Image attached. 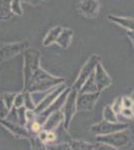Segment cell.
<instances>
[{"instance_id":"7402d4cb","label":"cell","mask_w":134,"mask_h":150,"mask_svg":"<svg viewBox=\"0 0 134 150\" xmlns=\"http://www.w3.org/2000/svg\"><path fill=\"white\" fill-rule=\"evenodd\" d=\"M46 146L47 150H72L69 143H50Z\"/></svg>"},{"instance_id":"ffe728a7","label":"cell","mask_w":134,"mask_h":150,"mask_svg":"<svg viewBox=\"0 0 134 150\" xmlns=\"http://www.w3.org/2000/svg\"><path fill=\"white\" fill-rule=\"evenodd\" d=\"M29 140L31 141V149L32 150H47L46 144L41 141L36 135H33Z\"/></svg>"},{"instance_id":"6da1fadb","label":"cell","mask_w":134,"mask_h":150,"mask_svg":"<svg viewBox=\"0 0 134 150\" xmlns=\"http://www.w3.org/2000/svg\"><path fill=\"white\" fill-rule=\"evenodd\" d=\"M24 91H44L61 84L64 79L46 73L39 66V53L29 49L25 52Z\"/></svg>"},{"instance_id":"ba28073f","label":"cell","mask_w":134,"mask_h":150,"mask_svg":"<svg viewBox=\"0 0 134 150\" xmlns=\"http://www.w3.org/2000/svg\"><path fill=\"white\" fill-rule=\"evenodd\" d=\"M65 89H66L65 84L61 83L60 85H57L56 86V88L52 91V92H50L39 104H38L37 106H36L34 111H35L36 113H40V112H42L43 110H45L48 106H50L51 104L54 102V101L56 100V98H57L58 96H59L60 94L65 90Z\"/></svg>"},{"instance_id":"8992f818","label":"cell","mask_w":134,"mask_h":150,"mask_svg":"<svg viewBox=\"0 0 134 150\" xmlns=\"http://www.w3.org/2000/svg\"><path fill=\"white\" fill-rule=\"evenodd\" d=\"M100 92L95 93H78L76 97V109L77 111H91L94 108L97 100L99 99Z\"/></svg>"},{"instance_id":"484cf974","label":"cell","mask_w":134,"mask_h":150,"mask_svg":"<svg viewBox=\"0 0 134 150\" xmlns=\"http://www.w3.org/2000/svg\"><path fill=\"white\" fill-rule=\"evenodd\" d=\"M111 108L113 109V111L116 113V114H119V113L121 112V110H122V108H123L122 102H121V97H118L114 100L113 104L111 105Z\"/></svg>"},{"instance_id":"7c38bea8","label":"cell","mask_w":134,"mask_h":150,"mask_svg":"<svg viewBox=\"0 0 134 150\" xmlns=\"http://www.w3.org/2000/svg\"><path fill=\"white\" fill-rule=\"evenodd\" d=\"M26 44H9L4 45L0 48V61L7 59V58L13 57L14 55L24 49Z\"/></svg>"},{"instance_id":"4316f807","label":"cell","mask_w":134,"mask_h":150,"mask_svg":"<svg viewBox=\"0 0 134 150\" xmlns=\"http://www.w3.org/2000/svg\"><path fill=\"white\" fill-rule=\"evenodd\" d=\"M120 114L123 116L124 118L128 120H132L134 119V111L132 108H122Z\"/></svg>"},{"instance_id":"9c48e42d","label":"cell","mask_w":134,"mask_h":150,"mask_svg":"<svg viewBox=\"0 0 134 150\" xmlns=\"http://www.w3.org/2000/svg\"><path fill=\"white\" fill-rule=\"evenodd\" d=\"M94 80L99 92H101L103 89L107 88L111 84V78L109 77V75L107 74L105 69L102 67V65L100 63L97 64L96 68H95Z\"/></svg>"},{"instance_id":"52a82bcc","label":"cell","mask_w":134,"mask_h":150,"mask_svg":"<svg viewBox=\"0 0 134 150\" xmlns=\"http://www.w3.org/2000/svg\"><path fill=\"white\" fill-rule=\"evenodd\" d=\"M0 124L5 127L8 131H10L17 138L30 139L33 136L30 133V131L26 128V126H22V125L17 124V123L10 122L6 119H0Z\"/></svg>"},{"instance_id":"f1b7e54d","label":"cell","mask_w":134,"mask_h":150,"mask_svg":"<svg viewBox=\"0 0 134 150\" xmlns=\"http://www.w3.org/2000/svg\"><path fill=\"white\" fill-rule=\"evenodd\" d=\"M94 150H120L118 148L111 146V145L105 144V143H101V142H97L95 144V149Z\"/></svg>"},{"instance_id":"cb8c5ba5","label":"cell","mask_w":134,"mask_h":150,"mask_svg":"<svg viewBox=\"0 0 134 150\" xmlns=\"http://www.w3.org/2000/svg\"><path fill=\"white\" fill-rule=\"evenodd\" d=\"M9 112H10V110L7 108L5 103L3 102V100L0 97V119H5Z\"/></svg>"},{"instance_id":"1f68e13d","label":"cell","mask_w":134,"mask_h":150,"mask_svg":"<svg viewBox=\"0 0 134 150\" xmlns=\"http://www.w3.org/2000/svg\"><path fill=\"white\" fill-rule=\"evenodd\" d=\"M21 1L24 2H28V3H32V4H37L40 0H21Z\"/></svg>"},{"instance_id":"603a6c76","label":"cell","mask_w":134,"mask_h":150,"mask_svg":"<svg viewBox=\"0 0 134 150\" xmlns=\"http://www.w3.org/2000/svg\"><path fill=\"white\" fill-rule=\"evenodd\" d=\"M23 93H24V107H25L26 109L34 110L36 106L34 105L32 99H31L30 92H28V91H23Z\"/></svg>"},{"instance_id":"5b68a950","label":"cell","mask_w":134,"mask_h":150,"mask_svg":"<svg viewBox=\"0 0 134 150\" xmlns=\"http://www.w3.org/2000/svg\"><path fill=\"white\" fill-rule=\"evenodd\" d=\"M128 128V123H123V122H108L106 120H102V121L93 124L90 127V131L93 133L96 136L99 135H107L110 133L120 131V130L126 129Z\"/></svg>"},{"instance_id":"f546056e","label":"cell","mask_w":134,"mask_h":150,"mask_svg":"<svg viewBox=\"0 0 134 150\" xmlns=\"http://www.w3.org/2000/svg\"><path fill=\"white\" fill-rule=\"evenodd\" d=\"M11 9L15 12L16 14H18V15L22 14V11H21V8H20V4H19V0H13V1H12Z\"/></svg>"},{"instance_id":"3957f363","label":"cell","mask_w":134,"mask_h":150,"mask_svg":"<svg viewBox=\"0 0 134 150\" xmlns=\"http://www.w3.org/2000/svg\"><path fill=\"white\" fill-rule=\"evenodd\" d=\"M100 63V57L98 55H92L89 58V60L84 64V66L82 67V69L80 70V73L77 77L76 81L74 82L72 86V89L76 91H79L81 89L82 85L84 84V82L88 79V77L94 72L95 68H96L97 64Z\"/></svg>"},{"instance_id":"5bb4252c","label":"cell","mask_w":134,"mask_h":150,"mask_svg":"<svg viewBox=\"0 0 134 150\" xmlns=\"http://www.w3.org/2000/svg\"><path fill=\"white\" fill-rule=\"evenodd\" d=\"M108 19L113 22L117 23L118 25L126 28L129 31H134V19L125 18V17H116L114 15H108Z\"/></svg>"},{"instance_id":"d6a6232c","label":"cell","mask_w":134,"mask_h":150,"mask_svg":"<svg viewBox=\"0 0 134 150\" xmlns=\"http://www.w3.org/2000/svg\"><path fill=\"white\" fill-rule=\"evenodd\" d=\"M131 98H132L133 103H134V90H133V92H132V95H131Z\"/></svg>"},{"instance_id":"4fadbf2b","label":"cell","mask_w":134,"mask_h":150,"mask_svg":"<svg viewBox=\"0 0 134 150\" xmlns=\"http://www.w3.org/2000/svg\"><path fill=\"white\" fill-rule=\"evenodd\" d=\"M55 135H56V140L54 143H69L72 140L70 137L69 133H68L67 129L64 127V124L61 123L56 129L54 130Z\"/></svg>"},{"instance_id":"9a60e30c","label":"cell","mask_w":134,"mask_h":150,"mask_svg":"<svg viewBox=\"0 0 134 150\" xmlns=\"http://www.w3.org/2000/svg\"><path fill=\"white\" fill-rule=\"evenodd\" d=\"M98 91L94 80V72L88 77L86 81L84 82V84L82 85L81 89L78 91V93H95Z\"/></svg>"},{"instance_id":"7a4b0ae2","label":"cell","mask_w":134,"mask_h":150,"mask_svg":"<svg viewBox=\"0 0 134 150\" xmlns=\"http://www.w3.org/2000/svg\"><path fill=\"white\" fill-rule=\"evenodd\" d=\"M96 142L111 145L118 149L128 148L133 144V133L128 128H126V129L110 133V134L96 136Z\"/></svg>"},{"instance_id":"277c9868","label":"cell","mask_w":134,"mask_h":150,"mask_svg":"<svg viewBox=\"0 0 134 150\" xmlns=\"http://www.w3.org/2000/svg\"><path fill=\"white\" fill-rule=\"evenodd\" d=\"M77 94H78V91L74 90V89H71L70 92L68 93L64 105H63L62 108H61L63 116H64V121H63V124H64V127L66 128L67 130L70 126V123H71L75 113L77 112V109H76Z\"/></svg>"},{"instance_id":"d4e9b609","label":"cell","mask_w":134,"mask_h":150,"mask_svg":"<svg viewBox=\"0 0 134 150\" xmlns=\"http://www.w3.org/2000/svg\"><path fill=\"white\" fill-rule=\"evenodd\" d=\"M13 106L15 108H19V107H22V106H24V93L23 92L16 94L15 99H14Z\"/></svg>"},{"instance_id":"ac0fdd59","label":"cell","mask_w":134,"mask_h":150,"mask_svg":"<svg viewBox=\"0 0 134 150\" xmlns=\"http://www.w3.org/2000/svg\"><path fill=\"white\" fill-rule=\"evenodd\" d=\"M63 30L61 26H56V27H53L51 30L48 32V34L46 35L44 41H43V44L44 46H48V45L52 44L53 42H55L57 40L58 36L61 33V31Z\"/></svg>"},{"instance_id":"83f0119b","label":"cell","mask_w":134,"mask_h":150,"mask_svg":"<svg viewBox=\"0 0 134 150\" xmlns=\"http://www.w3.org/2000/svg\"><path fill=\"white\" fill-rule=\"evenodd\" d=\"M121 102H122V107L123 108H133L134 103L131 97H127V96H124L121 97Z\"/></svg>"},{"instance_id":"30bf717a","label":"cell","mask_w":134,"mask_h":150,"mask_svg":"<svg viewBox=\"0 0 134 150\" xmlns=\"http://www.w3.org/2000/svg\"><path fill=\"white\" fill-rule=\"evenodd\" d=\"M78 8L82 15L86 17H95L98 14L99 2L98 0H80Z\"/></svg>"},{"instance_id":"e0dca14e","label":"cell","mask_w":134,"mask_h":150,"mask_svg":"<svg viewBox=\"0 0 134 150\" xmlns=\"http://www.w3.org/2000/svg\"><path fill=\"white\" fill-rule=\"evenodd\" d=\"M72 150H94L95 144H92L90 142L83 141V140H76L72 139L69 142Z\"/></svg>"},{"instance_id":"d6986e66","label":"cell","mask_w":134,"mask_h":150,"mask_svg":"<svg viewBox=\"0 0 134 150\" xmlns=\"http://www.w3.org/2000/svg\"><path fill=\"white\" fill-rule=\"evenodd\" d=\"M103 120H106L108 122H119L117 114L111 108V105H106L103 109Z\"/></svg>"},{"instance_id":"4dcf8cb0","label":"cell","mask_w":134,"mask_h":150,"mask_svg":"<svg viewBox=\"0 0 134 150\" xmlns=\"http://www.w3.org/2000/svg\"><path fill=\"white\" fill-rule=\"evenodd\" d=\"M127 36L129 38L131 39V41H132V43L134 44V31H127Z\"/></svg>"},{"instance_id":"2e32d148","label":"cell","mask_w":134,"mask_h":150,"mask_svg":"<svg viewBox=\"0 0 134 150\" xmlns=\"http://www.w3.org/2000/svg\"><path fill=\"white\" fill-rule=\"evenodd\" d=\"M72 35H73L72 30H70V29H63L61 31V33L59 34V36H58L56 42H57L62 48H67L70 44Z\"/></svg>"},{"instance_id":"8fae6325","label":"cell","mask_w":134,"mask_h":150,"mask_svg":"<svg viewBox=\"0 0 134 150\" xmlns=\"http://www.w3.org/2000/svg\"><path fill=\"white\" fill-rule=\"evenodd\" d=\"M64 121V116L61 110H58L53 112L52 114L48 116V118L46 119L45 123L42 126V130L49 132V131H54V130L59 126L61 123Z\"/></svg>"},{"instance_id":"44dd1931","label":"cell","mask_w":134,"mask_h":150,"mask_svg":"<svg viewBox=\"0 0 134 150\" xmlns=\"http://www.w3.org/2000/svg\"><path fill=\"white\" fill-rule=\"evenodd\" d=\"M15 96H16L15 93H4V94H2V95L0 96L9 110H11V108L13 107V103H14Z\"/></svg>"}]
</instances>
